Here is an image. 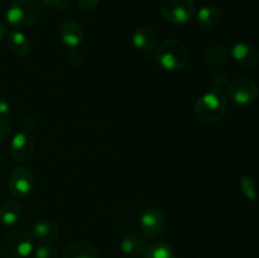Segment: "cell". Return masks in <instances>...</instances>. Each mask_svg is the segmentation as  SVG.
<instances>
[{
	"label": "cell",
	"mask_w": 259,
	"mask_h": 258,
	"mask_svg": "<svg viewBox=\"0 0 259 258\" xmlns=\"http://www.w3.org/2000/svg\"><path fill=\"white\" fill-rule=\"evenodd\" d=\"M8 47L18 57H27L32 50V43L24 33L14 30L8 37Z\"/></svg>",
	"instance_id": "ac0fdd59"
},
{
	"label": "cell",
	"mask_w": 259,
	"mask_h": 258,
	"mask_svg": "<svg viewBox=\"0 0 259 258\" xmlns=\"http://www.w3.org/2000/svg\"><path fill=\"white\" fill-rule=\"evenodd\" d=\"M33 239L39 243H51L56 240L60 234L58 224L52 219H40L34 223L32 228Z\"/></svg>",
	"instance_id": "7c38bea8"
},
{
	"label": "cell",
	"mask_w": 259,
	"mask_h": 258,
	"mask_svg": "<svg viewBox=\"0 0 259 258\" xmlns=\"http://www.w3.org/2000/svg\"><path fill=\"white\" fill-rule=\"evenodd\" d=\"M239 187L242 194L247 197L250 201H255V184L253 181V179L248 175H243L239 180Z\"/></svg>",
	"instance_id": "44dd1931"
},
{
	"label": "cell",
	"mask_w": 259,
	"mask_h": 258,
	"mask_svg": "<svg viewBox=\"0 0 259 258\" xmlns=\"http://www.w3.org/2000/svg\"><path fill=\"white\" fill-rule=\"evenodd\" d=\"M159 10L166 20L174 24H185L196 14L194 0H161Z\"/></svg>",
	"instance_id": "8992f818"
},
{
	"label": "cell",
	"mask_w": 259,
	"mask_h": 258,
	"mask_svg": "<svg viewBox=\"0 0 259 258\" xmlns=\"http://www.w3.org/2000/svg\"><path fill=\"white\" fill-rule=\"evenodd\" d=\"M154 58L163 70L181 71L189 63L190 51L181 40L166 39L156 48Z\"/></svg>",
	"instance_id": "7a4b0ae2"
},
{
	"label": "cell",
	"mask_w": 259,
	"mask_h": 258,
	"mask_svg": "<svg viewBox=\"0 0 259 258\" xmlns=\"http://www.w3.org/2000/svg\"><path fill=\"white\" fill-rule=\"evenodd\" d=\"M35 124L37 121L34 119L27 118L22 131L18 132L13 137L12 142H10V156L15 161L24 162L32 157L35 146L34 138L32 136V129Z\"/></svg>",
	"instance_id": "5b68a950"
},
{
	"label": "cell",
	"mask_w": 259,
	"mask_h": 258,
	"mask_svg": "<svg viewBox=\"0 0 259 258\" xmlns=\"http://www.w3.org/2000/svg\"><path fill=\"white\" fill-rule=\"evenodd\" d=\"M34 185V175L27 167H18V168H15L10 174L9 182H8L10 194L14 197H18V199L27 197L28 195L32 194Z\"/></svg>",
	"instance_id": "9c48e42d"
},
{
	"label": "cell",
	"mask_w": 259,
	"mask_h": 258,
	"mask_svg": "<svg viewBox=\"0 0 259 258\" xmlns=\"http://www.w3.org/2000/svg\"><path fill=\"white\" fill-rule=\"evenodd\" d=\"M7 33H8L7 27H5L4 24H0V42L7 37Z\"/></svg>",
	"instance_id": "83f0119b"
},
{
	"label": "cell",
	"mask_w": 259,
	"mask_h": 258,
	"mask_svg": "<svg viewBox=\"0 0 259 258\" xmlns=\"http://www.w3.org/2000/svg\"><path fill=\"white\" fill-rule=\"evenodd\" d=\"M62 258H100L98 249L91 243L73 242L63 250Z\"/></svg>",
	"instance_id": "e0dca14e"
},
{
	"label": "cell",
	"mask_w": 259,
	"mask_h": 258,
	"mask_svg": "<svg viewBox=\"0 0 259 258\" xmlns=\"http://www.w3.org/2000/svg\"><path fill=\"white\" fill-rule=\"evenodd\" d=\"M132 39H133V45L137 50L147 52V51L153 50L157 46L158 34H157L156 30L152 27L143 25V27H139L138 29H136Z\"/></svg>",
	"instance_id": "4fadbf2b"
},
{
	"label": "cell",
	"mask_w": 259,
	"mask_h": 258,
	"mask_svg": "<svg viewBox=\"0 0 259 258\" xmlns=\"http://www.w3.org/2000/svg\"><path fill=\"white\" fill-rule=\"evenodd\" d=\"M230 51L224 46H211L204 53V61L210 66H222L228 61Z\"/></svg>",
	"instance_id": "d6986e66"
},
{
	"label": "cell",
	"mask_w": 259,
	"mask_h": 258,
	"mask_svg": "<svg viewBox=\"0 0 259 258\" xmlns=\"http://www.w3.org/2000/svg\"><path fill=\"white\" fill-rule=\"evenodd\" d=\"M197 23L205 29H212L223 22V13L214 5H205L196 13Z\"/></svg>",
	"instance_id": "9a60e30c"
},
{
	"label": "cell",
	"mask_w": 259,
	"mask_h": 258,
	"mask_svg": "<svg viewBox=\"0 0 259 258\" xmlns=\"http://www.w3.org/2000/svg\"><path fill=\"white\" fill-rule=\"evenodd\" d=\"M33 240L27 230H14L2 240L0 253L3 258H27L34 249Z\"/></svg>",
	"instance_id": "277c9868"
},
{
	"label": "cell",
	"mask_w": 259,
	"mask_h": 258,
	"mask_svg": "<svg viewBox=\"0 0 259 258\" xmlns=\"http://www.w3.org/2000/svg\"><path fill=\"white\" fill-rule=\"evenodd\" d=\"M40 14V4L38 0H14L8 8L7 22L15 29H24L38 20Z\"/></svg>",
	"instance_id": "3957f363"
},
{
	"label": "cell",
	"mask_w": 259,
	"mask_h": 258,
	"mask_svg": "<svg viewBox=\"0 0 259 258\" xmlns=\"http://www.w3.org/2000/svg\"><path fill=\"white\" fill-rule=\"evenodd\" d=\"M144 258H176V253L168 243L154 242L146 248Z\"/></svg>",
	"instance_id": "ffe728a7"
},
{
	"label": "cell",
	"mask_w": 259,
	"mask_h": 258,
	"mask_svg": "<svg viewBox=\"0 0 259 258\" xmlns=\"http://www.w3.org/2000/svg\"><path fill=\"white\" fill-rule=\"evenodd\" d=\"M120 249L129 257H138L146 250V242L141 233L132 230L120 240Z\"/></svg>",
	"instance_id": "5bb4252c"
},
{
	"label": "cell",
	"mask_w": 259,
	"mask_h": 258,
	"mask_svg": "<svg viewBox=\"0 0 259 258\" xmlns=\"http://www.w3.org/2000/svg\"><path fill=\"white\" fill-rule=\"evenodd\" d=\"M34 258H58L57 252L48 243H40L37 248H34Z\"/></svg>",
	"instance_id": "7402d4cb"
},
{
	"label": "cell",
	"mask_w": 259,
	"mask_h": 258,
	"mask_svg": "<svg viewBox=\"0 0 259 258\" xmlns=\"http://www.w3.org/2000/svg\"><path fill=\"white\" fill-rule=\"evenodd\" d=\"M230 56L235 62L245 70H254L259 66V52L255 47L248 43L239 42L230 50Z\"/></svg>",
	"instance_id": "30bf717a"
},
{
	"label": "cell",
	"mask_w": 259,
	"mask_h": 258,
	"mask_svg": "<svg viewBox=\"0 0 259 258\" xmlns=\"http://www.w3.org/2000/svg\"><path fill=\"white\" fill-rule=\"evenodd\" d=\"M42 2L48 7L53 8L55 10H60V12H63L70 7V0H42Z\"/></svg>",
	"instance_id": "d4e9b609"
},
{
	"label": "cell",
	"mask_w": 259,
	"mask_h": 258,
	"mask_svg": "<svg viewBox=\"0 0 259 258\" xmlns=\"http://www.w3.org/2000/svg\"><path fill=\"white\" fill-rule=\"evenodd\" d=\"M13 115V110L10 104L5 100V98H3L0 95V118L8 119Z\"/></svg>",
	"instance_id": "484cf974"
},
{
	"label": "cell",
	"mask_w": 259,
	"mask_h": 258,
	"mask_svg": "<svg viewBox=\"0 0 259 258\" xmlns=\"http://www.w3.org/2000/svg\"><path fill=\"white\" fill-rule=\"evenodd\" d=\"M258 86L253 80L247 77L235 78L229 83L227 95L234 104L247 106L254 103L258 99Z\"/></svg>",
	"instance_id": "52a82bcc"
},
{
	"label": "cell",
	"mask_w": 259,
	"mask_h": 258,
	"mask_svg": "<svg viewBox=\"0 0 259 258\" xmlns=\"http://www.w3.org/2000/svg\"><path fill=\"white\" fill-rule=\"evenodd\" d=\"M13 125L8 119L0 118V143L4 142L5 139L9 138V136L12 134Z\"/></svg>",
	"instance_id": "cb8c5ba5"
},
{
	"label": "cell",
	"mask_w": 259,
	"mask_h": 258,
	"mask_svg": "<svg viewBox=\"0 0 259 258\" xmlns=\"http://www.w3.org/2000/svg\"><path fill=\"white\" fill-rule=\"evenodd\" d=\"M22 217V205L17 200H7L0 206V224L5 228L14 227Z\"/></svg>",
	"instance_id": "2e32d148"
},
{
	"label": "cell",
	"mask_w": 259,
	"mask_h": 258,
	"mask_svg": "<svg viewBox=\"0 0 259 258\" xmlns=\"http://www.w3.org/2000/svg\"><path fill=\"white\" fill-rule=\"evenodd\" d=\"M85 32L80 23L76 20H67L62 24L60 29V38L66 47L76 50L82 43Z\"/></svg>",
	"instance_id": "8fae6325"
},
{
	"label": "cell",
	"mask_w": 259,
	"mask_h": 258,
	"mask_svg": "<svg viewBox=\"0 0 259 258\" xmlns=\"http://www.w3.org/2000/svg\"><path fill=\"white\" fill-rule=\"evenodd\" d=\"M228 110V101L224 94L217 89L206 91L197 99L195 104V116L206 124L222 120Z\"/></svg>",
	"instance_id": "6da1fadb"
},
{
	"label": "cell",
	"mask_w": 259,
	"mask_h": 258,
	"mask_svg": "<svg viewBox=\"0 0 259 258\" xmlns=\"http://www.w3.org/2000/svg\"><path fill=\"white\" fill-rule=\"evenodd\" d=\"M212 85H214V89L222 91L224 94V91L228 90V86H229V81H228V76L225 73L219 72L214 76L212 78Z\"/></svg>",
	"instance_id": "603a6c76"
},
{
	"label": "cell",
	"mask_w": 259,
	"mask_h": 258,
	"mask_svg": "<svg viewBox=\"0 0 259 258\" xmlns=\"http://www.w3.org/2000/svg\"><path fill=\"white\" fill-rule=\"evenodd\" d=\"M139 227L147 238L156 239L161 237L167 227L166 217L157 207H149L142 212L139 218Z\"/></svg>",
	"instance_id": "ba28073f"
},
{
	"label": "cell",
	"mask_w": 259,
	"mask_h": 258,
	"mask_svg": "<svg viewBox=\"0 0 259 258\" xmlns=\"http://www.w3.org/2000/svg\"><path fill=\"white\" fill-rule=\"evenodd\" d=\"M100 0H77V5L82 10H86V12H90V10H94L99 5Z\"/></svg>",
	"instance_id": "4316f807"
}]
</instances>
